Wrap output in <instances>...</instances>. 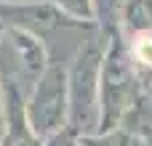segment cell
<instances>
[{
  "label": "cell",
  "instance_id": "1",
  "mask_svg": "<svg viewBox=\"0 0 152 146\" xmlns=\"http://www.w3.org/2000/svg\"><path fill=\"white\" fill-rule=\"evenodd\" d=\"M104 32H107V53L102 64V88H99V133L118 128L126 112L139 101V96L147 93L120 27H110Z\"/></svg>",
  "mask_w": 152,
  "mask_h": 146
},
{
  "label": "cell",
  "instance_id": "2",
  "mask_svg": "<svg viewBox=\"0 0 152 146\" xmlns=\"http://www.w3.org/2000/svg\"><path fill=\"white\" fill-rule=\"evenodd\" d=\"M107 53V32L99 27L75 51L69 61V130L83 138L99 133V88Z\"/></svg>",
  "mask_w": 152,
  "mask_h": 146
},
{
  "label": "cell",
  "instance_id": "3",
  "mask_svg": "<svg viewBox=\"0 0 152 146\" xmlns=\"http://www.w3.org/2000/svg\"><path fill=\"white\" fill-rule=\"evenodd\" d=\"M27 117L40 141L69 125V64L53 61L27 93Z\"/></svg>",
  "mask_w": 152,
  "mask_h": 146
},
{
  "label": "cell",
  "instance_id": "4",
  "mask_svg": "<svg viewBox=\"0 0 152 146\" xmlns=\"http://www.w3.org/2000/svg\"><path fill=\"white\" fill-rule=\"evenodd\" d=\"M0 24L35 32L37 37H45L48 32H56V29H91V32L99 29V24H83V21H75V19L64 16L51 0H45V3H21V5L0 3Z\"/></svg>",
  "mask_w": 152,
  "mask_h": 146
},
{
  "label": "cell",
  "instance_id": "5",
  "mask_svg": "<svg viewBox=\"0 0 152 146\" xmlns=\"http://www.w3.org/2000/svg\"><path fill=\"white\" fill-rule=\"evenodd\" d=\"M0 146H43L27 117V88L21 80L3 74V133Z\"/></svg>",
  "mask_w": 152,
  "mask_h": 146
},
{
  "label": "cell",
  "instance_id": "6",
  "mask_svg": "<svg viewBox=\"0 0 152 146\" xmlns=\"http://www.w3.org/2000/svg\"><path fill=\"white\" fill-rule=\"evenodd\" d=\"M3 43L11 48V56L16 61V80H21V85L29 93L32 85L37 82V77L51 64V56H48L43 37H37L35 32L19 29V27H5Z\"/></svg>",
  "mask_w": 152,
  "mask_h": 146
},
{
  "label": "cell",
  "instance_id": "7",
  "mask_svg": "<svg viewBox=\"0 0 152 146\" xmlns=\"http://www.w3.org/2000/svg\"><path fill=\"white\" fill-rule=\"evenodd\" d=\"M118 27L126 37L139 32H152V0H126Z\"/></svg>",
  "mask_w": 152,
  "mask_h": 146
},
{
  "label": "cell",
  "instance_id": "8",
  "mask_svg": "<svg viewBox=\"0 0 152 146\" xmlns=\"http://www.w3.org/2000/svg\"><path fill=\"white\" fill-rule=\"evenodd\" d=\"M128 53L134 59V66L144 82V90H150L152 85V32H139V35H128Z\"/></svg>",
  "mask_w": 152,
  "mask_h": 146
},
{
  "label": "cell",
  "instance_id": "9",
  "mask_svg": "<svg viewBox=\"0 0 152 146\" xmlns=\"http://www.w3.org/2000/svg\"><path fill=\"white\" fill-rule=\"evenodd\" d=\"M123 128H128L131 133H136L142 141H147L152 146V101L150 96H139V101L126 112V117L120 120Z\"/></svg>",
  "mask_w": 152,
  "mask_h": 146
},
{
  "label": "cell",
  "instance_id": "10",
  "mask_svg": "<svg viewBox=\"0 0 152 146\" xmlns=\"http://www.w3.org/2000/svg\"><path fill=\"white\" fill-rule=\"evenodd\" d=\"M80 146H150L147 141H142L136 133H131L128 128L118 125L112 130L104 133H94V136H83Z\"/></svg>",
  "mask_w": 152,
  "mask_h": 146
},
{
  "label": "cell",
  "instance_id": "11",
  "mask_svg": "<svg viewBox=\"0 0 152 146\" xmlns=\"http://www.w3.org/2000/svg\"><path fill=\"white\" fill-rule=\"evenodd\" d=\"M64 16L83 21V24H99V13H96V0H51Z\"/></svg>",
  "mask_w": 152,
  "mask_h": 146
},
{
  "label": "cell",
  "instance_id": "12",
  "mask_svg": "<svg viewBox=\"0 0 152 146\" xmlns=\"http://www.w3.org/2000/svg\"><path fill=\"white\" fill-rule=\"evenodd\" d=\"M43 146H80V138H77L69 128H64L61 133H56V136H51L48 141H43Z\"/></svg>",
  "mask_w": 152,
  "mask_h": 146
},
{
  "label": "cell",
  "instance_id": "13",
  "mask_svg": "<svg viewBox=\"0 0 152 146\" xmlns=\"http://www.w3.org/2000/svg\"><path fill=\"white\" fill-rule=\"evenodd\" d=\"M0 133H3V74H0Z\"/></svg>",
  "mask_w": 152,
  "mask_h": 146
},
{
  "label": "cell",
  "instance_id": "14",
  "mask_svg": "<svg viewBox=\"0 0 152 146\" xmlns=\"http://www.w3.org/2000/svg\"><path fill=\"white\" fill-rule=\"evenodd\" d=\"M0 3H8V5H21V3H45V0H0Z\"/></svg>",
  "mask_w": 152,
  "mask_h": 146
},
{
  "label": "cell",
  "instance_id": "15",
  "mask_svg": "<svg viewBox=\"0 0 152 146\" xmlns=\"http://www.w3.org/2000/svg\"><path fill=\"white\" fill-rule=\"evenodd\" d=\"M147 96H150V101H152V85H150V90H147Z\"/></svg>",
  "mask_w": 152,
  "mask_h": 146
}]
</instances>
